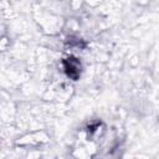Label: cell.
<instances>
[{"label": "cell", "instance_id": "cell-1", "mask_svg": "<svg viewBox=\"0 0 159 159\" xmlns=\"http://www.w3.org/2000/svg\"><path fill=\"white\" fill-rule=\"evenodd\" d=\"M63 67H65V72L66 75L72 78V80H77L80 77L81 73V63L73 58V57H68L63 61Z\"/></svg>", "mask_w": 159, "mask_h": 159}]
</instances>
